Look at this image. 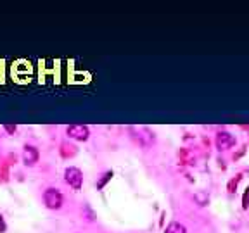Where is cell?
Segmentation results:
<instances>
[{
	"mask_svg": "<svg viewBox=\"0 0 249 233\" xmlns=\"http://www.w3.org/2000/svg\"><path fill=\"white\" fill-rule=\"evenodd\" d=\"M43 202H45V206L49 209H59L62 206V195L59 190L55 188H47L43 192Z\"/></svg>",
	"mask_w": 249,
	"mask_h": 233,
	"instance_id": "cell-1",
	"label": "cell"
},
{
	"mask_svg": "<svg viewBox=\"0 0 249 233\" xmlns=\"http://www.w3.org/2000/svg\"><path fill=\"white\" fill-rule=\"evenodd\" d=\"M64 178H66V183L70 186H73L74 190L78 188H82V183H83V175L82 171L78 169V167H68L64 171Z\"/></svg>",
	"mask_w": 249,
	"mask_h": 233,
	"instance_id": "cell-2",
	"label": "cell"
},
{
	"mask_svg": "<svg viewBox=\"0 0 249 233\" xmlns=\"http://www.w3.org/2000/svg\"><path fill=\"white\" fill-rule=\"evenodd\" d=\"M68 135H70V138L85 142V140L89 138L90 132L87 126H83V124H71V126H68Z\"/></svg>",
	"mask_w": 249,
	"mask_h": 233,
	"instance_id": "cell-3",
	"label": "cell"
},
{
	"mask_svg": "<svg viewBox=\"0 0 249 233\" xmlns=\"http://www.w3.org/2000/svg\"><path fill=\"white\" fill-rule=\"evenodd\" d=\"M233 144H235V138H233L229 132H220L216 135V147L220 149V150H227V149H230Z\"/></svg>",
	"mask_w": 249,
	"mask_h": 233,
	"instance_id": "cell-4",
	"label": "cell"
},
{
	"mask_svg": "<svg viewBox=\"0 0 249 233\" xmlns=\"http://www.w3.org/2000/svg\"><path fill=\"white\" fill-rule=\"evenodd\" d=\"M23 159L28 166L35 164L36 161H38V150H36L35 147H31V145H26V147H24V152H23Z\"/></svg>",
	"mask_w": 249,
	"mask_h": 233,
	"instance_id": "cell-5",
	"label": "cell"
},
{
	"mask_svg": "<svg viewBox=\"0 0 249 233\" xmlns=\"http://www.w3.org/2000/svg\"><path fill=\"white\" fill-rule=\"evenodd\" d=\"M166 233H187L185 226L180 225V223H170L166 228Z\"/></svg>",
	"mask_w": 249,
	"mask_h": 233,
	"instance_id": "cell-6",
	"label": "cell"
},
{
	"mask_svg": "<svg viewBox=\"0 0 249 233\" xmlns=\"http://www.w3.org/2000/svg\"><path fill=\"white\" fill-rule=\"evenodd\" d=\"M5 232V221H4V217L0 216V233Z\"/></svg>",
	"mask_w": 249,
	"mask_h": 233,
	"instance_id": "cell-7",
	"label": "cell"
},
{
	"mask_svg": "<svg viewBox=\"0 0 249 233\" xmlns=\"http://www.w3.org/2000/svg\"><path fill=\"white\" fill-rule=\"evenodd\" d=\"M248 199H249V188H248V192H246V195H244V204H242L246 209H248Z\"/></svg>",
	"mask_w": 249,
	"mask_h": 233,
	"instance_id": "cell-8",
	"label": "cell"
},
{
	"mask_svg": "<svg viewBox=\"0 0 249 233\" xmlns=\"http://www.w3.org/2000/svg\"><path fill=\"white\" fill-rule=\"evenodd\" d=\"M5 130H7L9 133H12V132H16V126H12V124H7V126H5Z\"/></svg>",
	"mask_w": 249,
	"mask_h": 233,
	"instance_id": "cell-9",
	"label": "cell"
}]
</instances>
